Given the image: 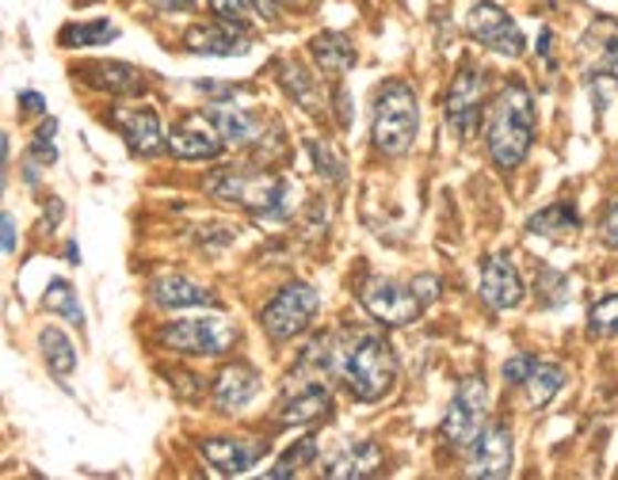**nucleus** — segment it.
<instances>
[{"label": "nucleus", "mask_w": 618, "mask_h": 480, "mask_svg": "<svg viewBox=\"0 0 618 480\" xmlns=\"http://www.w3.org/2000/svg\"><path fill=\"white\" fill-rule=\"evenodd\" d=\"M577 225H580L577 210H573L569 202H554V206L531 214L527 230L538 233V237H569V233H577Z\"/></svg>", "instance_id": "nucleus-26"}, {"label": "nucleus", "mask_w": 618, "mask_h": 480, "mask_svg": "<svg viewBox=\"0 0 618 480\" xmlns=\"http://www.w3.org/2000/svg\"><path fill=\"white\" fill-rule=\"evenodd\" d=\"M149 4H154L157 12H191L195 0H149Z\"/></svg>", "instance_id": "nucleus-40"}, {"label": "nucleus", "mask_w": 618, "mask_h": 480, "mask_svg": "<svg viewBox=\"0 0 618 480\" xmlns=\"http://www.w3.org/2000/svg\"><path fill=\"white\" fill-rule=\"evenodd\" d=\"M412 290L420 294V301H425V306H428V301H436V298H439V282H436V279H420V282H412Z\"/></svg>", "instance_id": "nucleus-41"}, {"label": "nucleus", "mask_w": 618, "mask_h": 480, "mask_svg": "<svg viewBox=\"0 0 618 480\" xmlns=\"http://www.w3.org/2000/svg\"><path fill=\"white\" fill-rule=\"evenodd\" d=\"M310 54L325 77H344L355 65V57H359L355 54V42L348 35H341V31H321V35H313Z\"/></svg>", "instance_id": "nucleus-22"}, {"label": "nucleus", "mask_w": 618, "mask_h": 480, "mask_svg": "<svg viewBox=\"0 0 618 480\" xmlns=\"http://www.w3.org/2000/svg\"><path fill=\"white\" fill-rule=\"evenodd\" d=\"M383 446L370 442V439H359V442H348L341 454H333V458L325 461V469H321V477L328 480H363V477H375L378 469H383Z\"/></svg>", "instance_id": "nucleus-19"}, {"label": "nucleus", "mask_w": 618, "mask_h": 480, "mask_svg": "<svg viewBox=\"0 0 618 480\" xmlns=\"http://www.w3.org/2000/svg\"><path fill=\"white\" fill-rule=\"evenodd\" d=\"M317 306H321V298L310 282H286L283 290L260 309V324H264V332L275 343L298 340L313 324V317H317Z\"/></svg>", "instance_id": "nucleus-7"}, {"label": "nucleus", "mask_w": 618, "mask_h": 480, "mask_svg": "<svg viewBox=\"0 0 618 480\" xmlns=\"http://www.w3.org/2000/svg\"><path fill=\"white\" fill-rule=\"evenodd\" d=\"M562 385H565V366L546 362V359H535L527 382H523V390H527V404L531 408H546V404L562 393Z\"/></svg>", "instance_id": "nucleus-24"}, {"label": "nucleus", "mask_w": 618, "mask_h": 480, "mask_svg": "<svg viewBox=\"0 0 618 480\" xmlns=\"http://www.w3.org/2000/svg\"><path fill=\"white\" fill-rule=\"evenodd\" d=\"M112 122H115V130L123 134L126 149H130L134 157H154L160 153V146H168V134L160 130V119L154 107H142V104L115 107Z\"/></svg>", "instance_id": "nucleus-14"}, {"label": "nucleus", "mask_w": 618, "mask_h": 480, "mask_svg": "<svg viewBox=\"0 0 618 480\" xmlns=\"http://www.w3.org/2000/svg\"><path fill=\"white\" fill-rule=\"evenodd\" d=\"M149 301L165 313L172 309H199V306H214V290H207L202 282L188 279V275H160V279L149 282Z\"/></svg>", "instance_id": "nucleus-18"}, {"label": "nucleus", "mask_w": 618, "mask_h": 480, "mask_svg": "<svg viewBox=\"0 0 618 480\" xmlns=\"http://www.w3.org/2000/svg\"><path fill=\"white\" fill-rule=\"evenodd\" d=\"M39 348H42V359H46V366L54 370L57 377H70L73 370H77V348H73V340L62 332V328H42V332H39Z\"/></svg>", "instance_id": "nucleus-25"}, {"label": "nucleus", "mask_w": 618, "mask_h": 480, "mask_svg": "<svg viewBox=\"0 0 618 480\" xmlns=\"http://www.w3.org/2000/svg\"><path fill=\"white\" fill-rule=\"evenodd\" d=\"M207 191L222 202H237V206L252 210V214L268 217H286L291 214V195H298L291 180L271 172H244V168H226V172H214L207 180Z\"/></svg>", "instance_id": "nucleus-4"}, {"label": "nucleus", "mask_w": 618, "mask_h": 480, "mask_svg": "<svg viewBox=\"0 0 618 480\" xmlns=\"http://www.w3.org/2000/svg\"><path fill=\"white\" fill-rule=\"evenodd\" d=\"M523 279L515 271V264L504 256V252H493V256L481 264V298H485L489 309L504 313V309H515L523 301Z\"/></svg>", "instance_id": "nucleus-16"}, {"label": "nucleus", "mask_w": 618, "mask_h": 480, "mask_svg": "<svg viewBox=\"0 0 618 480\" xmlns=\"http://www.w3.org/2000/svg\"><path fill=\"white\" fill-rule=\"evenodd\" d=\"M42 309H46L50 317H65L73 328H84V309H81V298L70 286V279H54L46 286V294H42Z\"/></svg>", "instance_id": "nucleus-27"}, {"label": "nucleus", "mask_w": 618, "mask_h": 480, "mask_svg": "<svg viewBox=\"0 0 618 480\" xmlns=\"http://www.w3.org/2000/svg\"><path fill=\"white\" fill-rule=\"evenodd\" d=\"M420 107L417 88L409 81H386L375 92V115H370V141L383 157H405L417 141Z\"/></svg>", "instance_id": "nucleus-3"}, {"label": "nucleus", "mask_w": 618, "mask_h": 480, "mask_svg": "<svg viewBox=\"0 0 618 480\" xmlns=\"http://www.w3.org/2000/svg\"><path fill=\"white\" fill-rule=\"evenodd\" d=\"M306 362L333 370L359 404L383 401L397 382V359L386 335L363 332V328H348L341 335H317L306 351Z\"/></svg>", "instance_id": "nucleus-1"}, {"label": "nucleus", "mask_w": 618, "mask_h": 480, "mask_svg": "<svg viewBox=\"0 0 618 480\" xmlns=\"http://www.w3.org/2000/svg\"><path fill=\"white\" fill-rule=\"evenodd\" d=\"M271 450L268 439H256V435H222V439H207L199 442V454L218 477H241L256 466L260 458Z\"/></svg>", "instance_id": "nucleus-12"}, {"label": "nucleus", "mask_w": 618, "mask_h": 480, "mask_svg": "<svg viewBox=\"0 0 618 480\" xmlns=\"http://www.w3.org/2000/svg\"><path fill=\"white\" fill-rule=\"evenodd\" d=\"M489 424V390L481 377H462L459 390L451 397L443 424H439V439L447 450H470L473 439L485 431Z\"/></svg>", "instance_id": "nucleus-5"}, {"label": "nucleus", "mask_w": 618, "mask_h": 480, "mask_svg": "<svg viewBox=\"0 0 618 480\" xmlns=\"http://www.w3.org/2000/svg\"><path fill=\"white\" fill-rule=\"evenodd\" d=\"M604 70H607V77L618 81V35L607 39V46H604Z\"/></svg>", "instance_id": "nucleus-38"}, {"label": "nucleus", "mask_w": 618, "mask_h": 480, "mask_svg": "<svg viewBox=\"0 0 618 480\" xmlns=\"http://www.w3.org/2000/svg\"><path fill=\"white\" fill-rule=\"evenodd\" d=\"M465 28H470V35L478 39L481 46L493 50V54H501V57L527 54V39H523L520 23H515L501 4H493V0H478V4L470 8Z\"/></svg>", "instance_id": "nucleus-8"}, {"label": "nucleus", "mask_w": 618, "mask_h": 480, "mask_svg": "<svg viewBox=\"0 0 618 480\" xmlns=\"http://www.w3.org/2000/svg\"><path fill=\"white\" fill-rule=\"evenodd\" d=\"M54 134H57V119H46L35 130V138H31V149H28V160L39 168H50L57 160V149H54Z\"/></svg>", "instance_id": "nucleus-31"}, {"label": "nucleus", "mask_w": 618, "mask_h": 480, "mask_svg": "<svg viewBox=\"0 0 618 480\" xmlns=\"http://www.w3.org/2000/svg\"><path fill=\"white\" fill-rule=\"evenodd\" d=\"M210 12L218 15V20H230V23H244L249 20V0H207Z\"/></svg>", "instance_id": "nucleus-34"}, {"label": "nucleus", "mask_w": 618, "mask_h": 480, "mask_svg": "<svg viewBox=\"0 0 618 480\" xmlns=\"http://www.w3.org/2000/svg\"><path fill=\"white\" fill-rule=\"evenodd\" d=\"M481 111H485V73L473 70V65H462L454 73L451 88H447V104H443V119L459 138H473L481 122Z\"/></svg>", "instance_id": "nucleus-10"}, {"label": "nucleus", "mask_w": 618, "mask_h": 480, "mask_svg": "<svg viewBox=\"0 0 618 480\" xmlns=\"http://www.w3.org/2000/svg\"><path fill=\"white\" fill-rule=\"evenodd\" d=\"M0 233H4V256H12L15 252V217L12 214L0 217Z\"/></svg>", "instance_id": "nucleus-39"}, {"label": "nucleus", "mask_w": 618, "mask_h": 480, "mask_svg": "<svg viewBox=\"0 0 618 480\" xmlns=\"http://www.w3.org/2000/svg\"><path fill=\"white\" fill-rule=\"evenodd\" d=\"M363 309L386 328H405L412 324L420 313H425V301L412 286L394 282V279H370L359 294Z\"/></svg>", "instance_id": "nucleus-9"}, {"label": "nucleus", "mask_w": 618, "mask_h": 480, "mask_svg": "<svg viewBox=\"0 0 618 480\" xmlns=\"http://www.w3.org/2000/svg\"><path fill=\"white\" fill-rule=\"evenodd\" d=\"M604 244L618 252V202L604 214Z\"/></svg>", "instance_id": "nucleus-37"}, {"label": "nucleus", "mask_w": 618, "mask_h": 480, "mask_svg": "<svg viewBox=\"0 0 618 480\" xmlns=\"http://www.w3.org/2000/svg\"><path fill=\"white\" fill-rule=\"evenodd\" d=\"M531 366H535V355H512L504 362V382L507 385H523L531 374Z\"/></svg>", "instance_id": "nucleus-36"}, {"label": "nucleus", "mask_w": 618, "mask_h": 480, "mask_svg": "<svg viewBox=\"0 0 618 480\" xmlns=\"http://www.w3.org/2000/svg\"><path fill=\"white\" fill-rule=\"evenodd\" d=\"M20 107L28 115H39L42 111V96H39V92H20Z\"/></svg>", "instance_id": "nucleus-42"}, {"label": "nucleus", "mask_w": 618, "mask_h": 480, "mask_svg": "<svg viewBox=\"0 0 618 480\" xmlns=\"http://www.w3.org/2000/svg\"><path fill=\"white\" fill-rule=\"evenodd\" d=\"M65 259H70V264H81V256H77V244H65Z\"/></svg>", "instance_id": "nucleus-45"}, {"label": "nucleus", "mask_w": 618, "mask_h": 480, "mask_svg": "<svg viewBox=\"0 0 618 480\" xmlns=\"http://www.w3.org/2000/svg\"><path fill=\"white\" fill-rule=\"evenodd\" d=\"M256 393H260L256 366H249V362H233V366H226L222 374H218L214 390H210V401H214L218 412H241Z\"/></svg>", "instance_id": "nucleus-20"}, {"label": "nucleus", "mask_w": 618, "mask_h": 480, "mask_svg": "<svg viewBox=\"0 0 618 480\" xmlns=\"http://www.w3.org/2000/svg\"><path fill=\"white\" fill-rule=\"evenodd\" d=\"M512 466H515L512 427H507L504 419H493V424H485V431L473 439L470 469H465V473L481 477V480H504V477H512Z\"/></svg>", "instance_id": "nucleus-11"}, {"label": "nucleus", "mask_w": 618, "mask_h": 480, "mask_svg": "<svg viewBox=\"0 0 618 480\" xmlns=\"http://www.w3.org/2000/svg\"><path fill=\"white\" fill-rule=\"evenodd\" d=\"M310 153L313 160H317V172L325 175L328 183H341L344 180V168H341V160H336L328 149H321V146H310Z\"/></svg>", "instance_id": "nucleus-35"}, {"label": "nucleus", "mask_w": 618, "mask_h": 480, "mask_svg": "<svg viewBox=\"0 0 618 480\" xmlns=\"http://www.w3.org/2000/svg\"><path fill=\"white\" fill-rule=\"evenodd\" d=\"M538 290H542V298H546V306H562V301L569 298V279L557 271H542Z\"/></svg>", "instance_id": "nucleus-33"}, {"label": "nucleus", "mask_w": 618, "mask_h": 480, "mask_svg": "<svg viewBox=\"0 0 618 480\" xmlns=\"http://www.w3.org/2000/svg\"><path fill=\"white\" fill-rule=\"evenodd\" d=\"M531 141H535V99H531L527 84L512 81L501 88L493 115H489V130H485L489 157H493L496 168L512 172V168H520L527 160Z\"/></svg>", "instance_id": "nucleus-2"}, {"label": "nucleus", "mask_w": 618, "mask_h": 480, "mask_svg": "<svg viewBox=\"0 0 618 480\" xmlns=\"http://www.w3.org/2000/svg\"><path fill=\"white\" fill-rule=\"evenodd\" d=\"M588 335H596V340H615L618 335V294H607L604 301L588 309Z\"/></svg>", "instance_id": "nucleus-30"}, {"label": "nucleus", "mask_w": 618, "mask_h": 480, "mask_svg": "<svg viewBox=\"0 0 618 480\" xmlns=\"http://www.w3.org/2000/svg\"><path fill=\"white\" fill-rule=\"evenodd\" d=\"M321 446H317V435H306V439H298L291 446V450L283 454V458L275 461V469H268V480H279V477H294L298 469H306L317 461Z\"/></svg>", "instance_id": "nucleus-28"}, {"label": "nucleus", "mask_w": 618, "mask_h": 480, "mask_svg": "<svg viewBox=\"0 0 618 480\" xmlns=\"http://www.w3.org/2000/svg\"><path fill=\"white\" fill-rule=\"evenodd\" d=\"M226 138L210 115H188L168 130V153L180 160H214L222 157Z\"/></svg>", "instance_id": "nucleus-13"}, {"label": "nucleus", "mask_w": 618, "mask_h": 480, "mask_svg": "<svg viewBox=\"0 0 618 480\" xmlns=\"http://www.w3.org/2000/svg\"><path fill=\"white\" fill-rule=\"evenodd\" d=\"M252 8H256V15H268V20H275L279 0H252Z\"/></svg>", "instance_id": "nucleus-44"}, {"label": "nucleus", "mask_w": 618, "mask_h": 480, "mask_svg": "<svg viewBox=\"0 0 618 480\" xmlns=\"http://www.w3.org/2000/svg\"><path fill=\"white\" fill-rule=\"evenodd\" d=\"M77 73L92 88L107 92V96H138V92L146 88L142 70H134V65H126V62H92Z\"/></svg>", "instance_id": "nucleus-21"}, {"label": "nucleus", "mask_w": 618, "mask_h": 480, "mask_svg": "<svg viewBox=\"0 0 618 480\" xmlns=\"http://www.w3.org/2000/svg\"><path fill=\"white\" fill-rule=\"evenodd\" d=\"M118 28L112 20H88V23H73V28L62 31V46H104V42H115Z\"/></svg>", "instance_id": "nucleus-29"}, {"label": "nucleus", "mask_w": 618, "mask_h": 480, "mask_svg": "<svg viewBox=\"0 0 618 480\" xmlns=\"http://www.w3.org/2000/svg\"><path fill=\"white\" fill-rule=\"evenodd\" d=\"M333 408V393L328 385L313 382V377H302V382L286 385V393L275 404V419L286 427H298V424H313V419L328 416Z\"/></svg>", "instance_id": "nucleus-15"}, {"label": "nucleus", "mask_w": 618, "mask_h": 480, "mask_svg": "<svg viewBox=\"0 0 618 480\" xmlns=\"http://www.w3.org/2000/svg\"><path fill=\"white\" fill-rule=\"evenodd\" d=\"M549 46H554V31H542V35H538V54L542 57H546V65H549V70H554V57H549Z\"/></svg>", "instance_id": "nucleus-43"}, {"label": "nucleus", "mask_w": 618, "mask_h": 480, "mask_svg": "<svg viewBox=\"0 0 618 480\" xmlns=\"http://www.w3.org/2000/svg\"><path fill=\"white\" fill-rule=\"evenodd\" d=\"M160 343L168 351H180V355H226L237 343V324L226 313H207V317H188L176 320V324L160 328Z\"/></svg>", "instance_id": "nucleus-6"}, {"label": "nucleus", "mask_w": 618, "mask_h": 480, "mask_svg": "<svg viewBox=\"0 0 618 480\" xmlns=\"http://www.w3.org/2000/svg\"><path fill=\"white\" fill-rule=\"evenodd\" d=\"M191 54H207V57H241L252 50V39L241 31V23H230V20H218V23H199V28H191L188 35Z\"/></svg>", "instance_id": "nucleus-17"}, {"label": "nucleus", "mask_w": 618, "mask_h": 480, "mask_svg": "<svg viewBox=\"0 0 618 480\" xmlns=\"http://www.w3.org/2000/svg\"><path fill=\"white\" fill-rule=\"evenodd\" d=\"M283 84H286V92H291V96H298V104L306 107V111H313V107H317V99H313V84L306 81V73L298 70V65H283Z\"/></svg>", "instance_id": "nucleus-32"}, {"label": "nucleus", "mask_w": 618, "mask_h": 480, "mask_svg": "<svg viewBox=\"0 0 618 480\" xmlns=\"http://www.w3.org/2000/svg\"><path fill=\"white\" fill-rule=\"evenodd\" d=\"M210 119H214V126L222 130L226 146H256L260 138H264V126H260L256 115H249L244 107H230V104H218L214 111H210Z\"/></svg>", "instance_id": "nucleus-23"}]
</instances>
